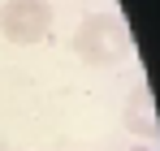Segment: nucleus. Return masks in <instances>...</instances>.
Segmentation results:
<instances>
[{"label": "nucleus", "instance_id": "obj_4", "mask_svg": "<svg viewBox=\"0 0 160 151\" xmlns=\"http://www.w3.org/2000/svg\"><path fill=\"white\" fill-rule=\"evenodd\" d=\"M126 151H156V147H143V143H138V147H126Z\"/></svg>", "mask_w": 160, "mask_h": 151}, {"label": "nucleus", "instance_id": "obj_1", "mask_svg": "<svg viewBox=\"0 0 160 151\" xmlns=\"http://www.w3.org/2000/svg\"><path fill=\"white\" fill-rule=\"evenodd\" d=\"M74 56L82 65H117L130 56V30L117 13H87L74 30Z\"/></svg>", "mask_w": 160, "mask_h": 151}, {"label": "nucleus", "instance_id": "obj_2", "mask_svg": "<svg viewBox=\"0 0 160 151\" xmlns=\"http://www.w3.org/2000/svg\"><path fill=\"white\" fill-rule=\"evenodd\" d=\"M52 22H56V13L48 0H4V9H0V35L18 48L48 39Z\"/></svg>", "mask_w": 160, "mask_h": 151}, {"label": "nucleus", "instance_id": "obj_3", "mask_svg": "<svg viewBox=\"0 0 160 151\" xmlns=\"http://www.w3.org/2000/svg\"><path fill=\"white\" fill-rule=\"evenodd\" d=\"M126 129L134 134H143V138H156L160 134V117H156V104H152V91L147 86H138L126 104Z\"/></svg>", "mask_w": 160, "mask_h": 151}]
</instances>
